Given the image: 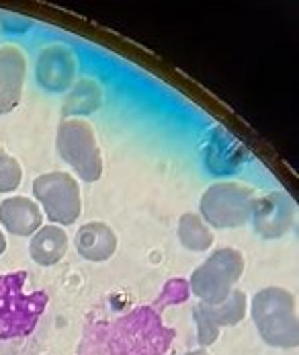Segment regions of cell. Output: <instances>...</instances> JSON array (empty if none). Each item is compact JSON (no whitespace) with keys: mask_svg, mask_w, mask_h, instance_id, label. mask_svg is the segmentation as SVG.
<instances>
[{"mask_svg":"<svg viewBox=\"0 0 299 355\" xmlns=\"http://www.w3.org/2000/svg\"><path fill=\"white\" fill-rule=\"evenodd\" d=\"M252 320L264 343L279 349H293L299 343L298 302L285 288H264L250 304Z\"/></svg>","mask_w":299,"mask_h":355,"instance_id":"cell-1","label":"cell"},{"mask_svg":"<svg viewBox=\"0 0 299 355\" xmlns=\"http://www.w3.org/2000/svg\"><path fill=\"white\" fill-rule=\"evenodd\" d=\"M27 273L17 271L0 277V339L2 341H15L29 337L46 306L48 294L46 292H25Z\"/></svg>","mask_w":299,"mask_h":355,"instance_id":"cell-2","label":"cell"},{"mask_svg":"<svg viewBox=\"0 0 299 355\" xmlns=\"http://www.w3.org/2000/svg\"><path fill=\"white\" fill-rule=\"evenodd\" d=\"M55 148L60 158L68 162L84 183H97L102 177V156L89 121L78 117L64 119L57 128Z\"/></svg>","mask_w":299,"mask_h":355,"instance_id":"cell-3","label":"cell"},{"mask_svg":"<svg viewBox=\"0 0 299 355\" xmlns=\"http://www.w3.org/2000/svg\"><path fill=\"white\" fill-rule=\"evenodd\" d=\"M244 273V257L236 249H217L191 275V292L203 304H221Z\"/></svg>","mask_w":299,"mask_h":355,"instance_id":"cell-4","label":"cell"},{"mask_svg":"<svg viewBox=\"0 0 299 355\" xmlns=\"http://www.w3.org/2000/svg\"><path fill=\"white\" fill-rule=\"evenodd\" d=\"M254 189L240 183H215L201 198V218L213 228H238L252 218Z\"/></svg>","mask_w":299,"mask_h":355,"instance_id":"cell-5","label":"cell"},{"mask_svg":"<svg viewBox=\"0 0 299 355\" xmlns=\"http://www.w3.org/2000/svg\"><path fill=\"white\" fill-rule=\"evenodd\" d=\"M33 196L44 207L50 222L70 226L82 211V198L78 181L64 171L44 173L33 181Z\"/></svg>","mask_w":299,"mask_h":355,"instance_id":"cell-6","label":"cell"},{"mask_svg":"<svg viewBox=\"0 0 299 355\" xmlns=\"http://www.w3.org/2000/svg\"><path fill=\"white\" fill-rule=\"evenodd\" d=\"M246 294L234 290L228 300L221 304L195 306V322H197V341L201 347H209L217 341L219 331L226 327H236L246 316Z\"/></svg>","mask_w":299,"mask_h":355,"instance_id":"cell-7","label":"cell"},{"mask_svg":"<svg viewBox=\"0 0 299 355\" xmlns=\"http://www.w3.org/2000/svg\"><path fill=\"white\" fill-rule=\"evenodd\" d=\"M296 216H298L296 202L285 191H273L256 200L250 220L254 222V228L262 239L275 241L291 230Z\"/></svg>","mask_w":299,"mask_h":355,"instance_id":"cell-8","label":"cell"},{"mask_svg":"<svg viewBox=\"0 0 299 355\" xmlns=\"http://www.w3.org/2000/svg\"><path fill=\"white\" fill-rule=\"evenodd\" d=\"M27 58L17 46L0 48V115L15 111L23 97Z\"/></svg>","mask_w":299,"mask_h":355,"instance_id":"cell-9","label":"cell"},{"mask_svg":"<svg viewBox=\"0 0 299 355\" xmlns=\"http://www.w3.org/2000/svg\"><path fill=\"white\" fill-rule=\"evenodd\" d=\"M74 72H76L74 58L66 48L53 46L39 55L37 80L46 91H51V93L66 91L74 78Z\"/></svg>","mask_w":299,"mask_h":355,"instance_id":"cell-10","label":"cell"},{"mask_svg":"<svg viewBox=\"0 0 299 355\" xmlns=\"http://www.w3.org/2000/svg\"><path fill=\"white\" fill-rule=\"evenodd\" d=\"M44 222V214L39 209V205L17 196V198H8L0 203V224L15 236H33Z\"/></svg>","mask_w":299,"mask_h":355,"instance_id":"cell-11","label":"cell"},{"mask_svg":"<svg viewBox=\"0 0 299 355\" xmlns=\"http://www.w3.org/2000/svg\"><path fill=\"white\" fill-rule=\"evenodd\" d=\"M76 251L82 259L102 263L109 261L117 251V234L105 222H87L78 228L74 236Z\"/></svg>","mask_w":299,"mask_h":355,"instance_id":"cell-12","label":"cell"},{"mask_svg":"<svg viewBox=\"0 0 299 355\" xmlns=\"http://www.w3.org/2000/svg\"><path fill=\"white\" fill-rule=\"evenodd\" d=\"M66 251H68V236L60 226H42L29 243L31 259L42 267L60 263Z\"/></svg>","mask_w":299,"mask_h":355,"instance_id":"cell-13","label":"cell"},{"mask_svg":"<svg viewBox=\"0 0 299 355\" xmlns=\"http://www.w3.org/2000/svg\"><path fill=\"white\" fill-rule=\"evenodd\" d=\"M179 241L193 253H205L213 245V232L197 214H183L179 220Z\"/></svg>","mask_w":299,"mask_h":355,"instance_id":"cell-14","label":"cell"},{"mask_svg":"<svg viewBox=\"0 0 299 355\" xmlns=\"http://www.w3.org/2000/svg\"><path fill=\"white\" fill-rule=\"evenodd\" d=\"M100 105V89L91 83L84 80L76 85V89L70 93L68 101L64 103V115H74V113H91Z\"/></svg>","mask_w":299,"mask_h":355,"instance_id":"cell-15","label":"cell"},{"mask_svg":"<svg viewBox=\"0 0 299 355\" xmlns=\"http://www.w3.org/2000/svg\"><path fill=\"white\" fill-rule=\"evenodd\" d=\"M23 181V168L15 156L0 146V193L15 191Z\"/></svg>","mask_w":299,"mask_h":355,"instance_id":"cell-16","label":"cell"},{"mask_svg":"<svg viewBox=\"0 0 299 355\" xmlns=\"http://www.w3.org/2000/svg\"><path fill=\"white\" fill-rule=\"evenodd\" d=\"M4 251H6V239H4V234L0 230V254H4Z\"/></svg>","mask_w":299,"mask_h":355,"instance_id":"cell-17","label":"cell"},{"mask_svg":"<svg viewBox=\"0 0 299 355\" xmlns=\"http://www.w3.org/2000/svg\"><path fill=\"white\" fill-rule=\"evenodd\" d=\"M183 355H209L207 352H203V349H195V352H187V354Z\"/></svg>","mask_w":299,"mask_h":355,"instance_id":"cell-18","label":"cell"}]
</instances>
